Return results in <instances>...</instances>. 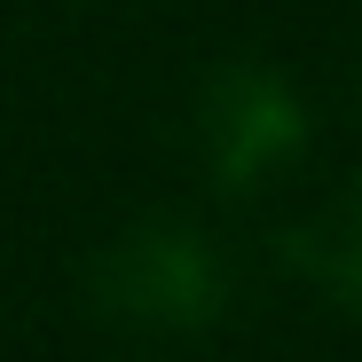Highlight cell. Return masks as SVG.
<instances>
[{"instance_id": "3957f363", "label": "cell", "mask_w": 362, "mask_h": 362, "mask_svg": "<svg viewBox=\"0 0 362 362\" xmlns=\"http://www.w3.org/2000/svg\"><path fill=\"white\" fill-rule=\"evenodd\" d=\"M299 268H308L315 284H331L346 308H362V181H346V189L291 236Z\"/></svg>"}, {"instance_id": "6da1fadb", "label": "cell", "mask_w": 362, "mask_h": 362, "mask_svg": "<svg viewBox=\"0 0 362 362\" xmlns=\"http://www.w3.org/2000/svg\"><path fill=\"white\" fill-rule=\"evenodd\" d=\"M95 308L134 339H189L228 308V268L189 221H134L95 260Z\"/></svg>"}, {"instance_id": "7a4b0ae2", "label": "cell", "mask_w": 362, "mask_h": 362, "mask_svg": "<svg viewBox=\"0 0 362 362\" xmlns=\"http://www.w3.org/2000/svg\"><path fill=\"white\" fill-rule=\"evenodd\" d=\"M299 142H308V118H299L291 87L260 64H228L205 79L197 95V150L213 165L221 189H260V181H276Z\"/></svg>"}]
</instances>
